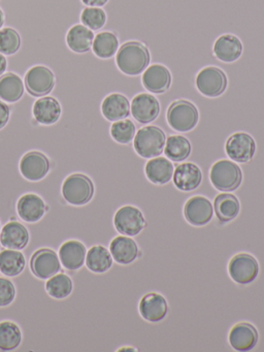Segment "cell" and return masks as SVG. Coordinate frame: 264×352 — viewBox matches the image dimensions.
<instances>
[{"label":"cell","instance_id":"ac0fdd59","mask_svg":"<svg viewBox=\"0 0 264 352\" xmlns=\"http://www.w3.org/2000/svg\"><path fill=\"white\" fill-rule=\"evenodd\" d=\"M142 82L151 94H164L170 87L171 75L164 65H153L144 72Z\"/></svg>","mask_w":264,"mask_h":352},{"label":"cell","instance_id":"5bb4252c","mask_svg":"<svg viewBox=\"0 0 264 352\" xmlns=\"http://www.w3.org/2000/svg\"><path fill=\"white\" fill-rule=\"evenodd\" d=\"M130 113L138 122L148 124L156 120L160 113V104L150 94H140L134 96L130 104Z\"/></svg>","mask_w":264,"mask_h":352},{"label":"cell","instance_id":"484cf974","mask_svg":"<svg viewBox=\"0 0 264 352\" xmlns=\"http://www.w3.org/2000/svg\"><path fill=\"white\" fill-rule=\"evenodd\" d=\"M109 252L120 265H130L140 255L138 244L128 236H116L109 244Z\"/></svg>","mask_w":264,"mask_h":352},{"label":"cell","instance_id":"8fae6325","mask_svg":"<svg viewBox=\"0 0 264 352\" xmlns=\"http://www.w3.org/2000/svg\"><path fill=\"white\" fill-rule=\"evenodd\" d=\"M30 270L35 277L47 280L59 273L61 263L55 251L47 248L39 249L31 256Z\"/></svg>","mask_w":264,"mask_h":352},{"label":"cell","instance_id":"4316f807","mask_svg":"<svg viewBox=\"0 0 264 352\" xmlns=\"http://www.w3.org/2000/svg\"><path fill=\"white\" fill-rule=\"evenodd\" d=\"M175 168L170 160L165 157L151 158L146 162L144 173L150 182L157 185H164L173 179Z\"/></svg>","mask_w":264,"mask_h":352},{"label":"cell","instance_id":"8d00e7d4","mask_svg":"<svg viewBox=\"0 0 264 352\" xmlns=\"http://www.w3.org/2000/svg\"><path fill=\"white\" fill-rule=\"evenodd\" d=\"M111 135L119 144H128L134 139L135 125L129 119L116 121L111 126Z\"/></svg>","mask_w":264,"mask_h":352},{"label":"cell","instance_id":"d6a6232c","mask_svg":"<svg viewBox=\"0 0 264 352\" xmlns=\"http://www.w3.org/2000/svg\"><path fill=\"white\" fill-rule=\"evenodd\" d=\"M191 144L183 135H170L165 142V156L171 162H181L187 160L191 154Z\"/></svg>","mask_w":264,"mask_h":352},{"label":"cell","instance_id":"cb8c5ba5","mask_svg":"<svg viewBox=\"0 0 264 352\" xmlns=\"http://www.w3.org/2000/svg\"><path fill=\"white\" fill-rule=\"evenodd\" d=\"M212 52L216 58L222 63H234L241 56L243 44L241 40L233 34H223L214 42Z\"/></svg>","mask_w":264,"mask_h":352},{"label":"cell","instance_id":"30bf717a","mask_svg":"<svg viewBox=\"0 0 264 352\" xmlns=\"http://www.w3.org/2000/svg\"><path fill=\"white\" fill-rule=\"evenodd\" d=\"M51 164L49 158L38 151H30L23 155L19 164V170L23 178L30 182H38L49 174Z\"/></svg>","mask_w":264,"mask_h":352},{"label":"cell","instance_id":"836d02e7","mask_svg":"<svg viewBox=\"0 0 264 352\" xmlns=\"http://www.w3.org/2000/svg\"><path fill=\"white\" fill-rule=\"evenodd\" d=\"M22 343V331L16 323L12 321L0 322V350L12 351Z\"/></svg>","mask_w":264,"mask_h":352},{"label":"cell","instance_id":"d6986e66","mask_svg":"<svg viewBox=\"0 0 264 352\" xmlns=\"http://www.w3.org/2000/svg\"><path fill=\"white\" fill-rule=\"evenodd\" d=\"M16 211L21 219L28 223H35L45 216L47 207L39 195L27 193L19 199Z\"/></svg>","mask_w":264,"mask_h":352},{"label":"cell","instance_id":"4dcf8cb0","mask_svg":"<svg viewBox=\"0 0 264 352\" xmlns=\"http://www.w3.org/2000/svg\"><path fill=\"white\" fill-rule=\"evenodd\" d=\"M92 50L95 56L100 59H109L119 50V38L113 32H102L94 36Z\"/></svg>","mask_w":264,"mask_h":352},{"label":"cell","instance_id":"7c38bea8","mask_svg":"<svg viewBox=\"0 0 264 352\" xmlns=\"http://www.w3.org/2000/svg\"><path fill=\"white\" fill-rule=\"evenodd\" d=\"M225 151L233 162H239V164H247L255 155V140L249 133H233L227 140Z\"/></svg>","mask_w":264,"mask_h":352},{"label":"cell","instance_id":"b9f144b4","mask_svg":"<svg viewBox=\"0 0 264 352\" xmlns=\"http://www.w3.org/2000/svg\"><path fill=\"white\" fill-rule=\"evenodd\" d=\"M8 59H6L3 54L0 53V76L6 73V69H8Z\"/></svg>","mask_w":264,"mask_h":352},{"label":"cell","instance_id":"f35d334b","mask_svg":"<svg viewBox=\"0 0 264 352\" xmlns=\"http://www.w3.org/2000/svg\"><path fill=\"white\" fill-rule=\"evenodd\" d=\"M16 298L14 283L6 278H0V307H8Z\"/></svg>","mask_w":264,"mask_h":352},{"label":"cell","instance_id":"83f0119b","mask_svg":"<svg viewBox=\"0 0 264 352\" xmlns=\"http://www.w3.org/2000/svg\"><path fill=\"white\" fill-rule=\"evenodd\" d=\"M24 82L12 72L0 76V100L8 104L18 102L24 96Z\"/></svg>","mask_w":264,"mask_h":352},{"label":"cell","instance_id":"44dd1931","mask_svg":"<svg viewBox=\"0 0 264 352\" xmlns=\"http://www.w3.org/2000/svg\"><path fill=\"white\" fill-rule=\"evenodd\" d=\"M173 179V184L179 190H195L202 182L201 170L192 162H185L177 166Z\"/></svg>","mask_w":264,"mask_h":352},{"label":"cell","instance_id":"2e32d148","mask_svg":"<svg viewBox=\"0 0 264 352\" xmlns=\"http://www.w3.org/2000/svg\"><path fill=\"white\" fill-rule=\"evenodd\" d=\"M257 329L249 322H239L229 331V344L236 351H250L258 343Z\"/></svg>","mask_w":264,"mask_h":352},{"label":"cell","instance_id":"f546056e","mask_svg":"<svg viewBox=\"0 0 264 352\" xmlns=\"http://www.w3.org/2000/svg\"><path fill=\"white\" fill-rule=\"evenodd\" d=\"M26 259L20 250L3 249L0 251V272L8 277H16L25 269Z\"/></svg>","mask_w":264,"mask_h":352},{"label":"cell","instance_id":"5b68a950","mask_svg":"<svg viewBox=\"0 0 264 352\" xmlns=\"http://www.w3.org/2000/svg\"><path fill=\"white\" fill-rule=\"evenodd\" d=\"M169 126L177 133H188L195 129L199 120L197 108L188 100H177L169 106L166 113Z\"/></svg>","mask_w":264,"mask_h":352},{"label":"cell","instance_id":"7bdbcfd3","mask_svg":"<svg viewBox=\"0 0 264 352\" xmlns=\"http://www.w3.org/2000/svg\"><path fill=\"white\" fill-rule=\"evenodd\" d=\"M4 20H6V16H4L3 11L0 9V30H1L2 26H3Z\"/></svg>","mask_w":264,"mask_h":352},{"label":"cell","instance_id":"e0dca14e","mask_svg":"<svg viewBox=\"0 0 264 352\" xmlns=\"http://www.w3.org/2000/svg\"><path fill=\"white\" fill-rule=\"evenodd\" d=\"M138 309L144 320L148 322H160L166 317L168 304L164 296L156 292H150L142 296Z\"/></svg>","mask_w":264,"mask_h":352},{"label":"cell","instance_id":"ffe728a7","mask_svg":"<svg viewBox=\"0 0 264 352\" xmlns=\"http://www.w3.org/2000/svg\"><path fill=\"white\" fill-rule=\"evenodd\" d=\"M86 246L80 241L69 240L64 242L59 248L61 265L68 271H78L86 261Z\"/></svg>","mask_w":264,"mask_h":352},{"label":"cell","instance_id":"7402d4cb","mask_svg":"<svg viewBox=\"0 0 264 352\" xmlns=\"http://www.w3.org/2000/svg\"><path fill=\"white\" fill-rule=\"evenodd\" d=\"M29 232L23 224L10 221L0 232V244L6 249L23 250L29 243Z\"/></svg>","mask_w":264,"mask_h":352},{"label":"cell","instance_id":"60d3db41","mask_svg":"<svg viewBox=\"0 0 264 352\" xmlns=\"http://www.w3.org/2000/svg\"><path fill=\"white\" fill-rule=\"evenodd\" d=\"M87 7H97L101 8L107 5L109 0H80Z\"/></svg>","mask_w":264,"mask_h":352},{"label":"cell","instance_id":"52a82bcc","mask_svg":"<svg viewBox=\"0 0 264 352\" xmlns=\"http://www.w3.org/2000/svg\"><path fill=\"white\" fill-rule=\"evenodd\" d=\"M196 88L206 98H218L227 88V77L222 69L206 67L196 76Z\"/></svg>","mask_w":264,"mask_h":352},{"label":"cell","instance_id":"277c9868","mask_svg":"<svg viewBox=\"0 0 264 352\" xmlns=\"http://www.w3.org/2000/svg\"><path fill=\"white\" fill-rule=\"evenodd\" d=\"M210 180L214 188L230 192L241 186L243 172L235 162L221 160L214 162L210 168Z\"/></svg>","mask_w":264,"mask_h":352},{"label":"cell","instance_id":"7a4b0ae2","mask_svg":"<svg viewBox=\"0 0 264 352\" xmlns=\"http://www.w3.org/2000/svg\"><path fill=\"white\" fill-rule=\"evenodd\" d=\"M61 193L66 203L80 207L93 199L94 184L86 175H69L62 183Z\"/></svg>","mask_w":264,"mask_h":352},{"label":"cell","instance_id":"d590c367","mask_svg":"<svg viewBox=\"0 0 264 352\" xmlns=\"http://www.w3.org/2000/svg\"><path fill=\"white\" fill-rule=\"evenodd\" d=\"M22 46L20 34L12 28L0 30V53L12 56L20 51Z\"/></svg>","mask_w":264,"mask_h":352},{"label":"cell","instance_id":"ab89813d","mask_svg":"<svg viewBox=\"0 0 264 352\" xmlns=\"http://www.w3.org/2000/svg\"><path fill=\"white\" fill-rule=\"evenodd\" d=\"M10 118V108L6 102L0 100V131L8 124Z\"/></svg>","mask_w":264,"mask_h":352},{"label":"cell","instance_id":"e575fe53","mask_svg":"<svg viewBox=\"0 0 264 352\" xmlns=\"http://www.w3.org/2000/svg\"><path fill=\"white\" fill-rule=\"evenodd\" d=\"M74 284L72 279L65 274H56L47 279L45 283V290L47 294L56 300H63L72 294Z\"/></svg>","mask_w":264,"mask_h":352},{"label":"cell","instance_id":"6da1fadb","mask_svg":"<svg viewBox=\"0 0 264 352\" xmlns=\"http://www.w3.org/2000/svg\"><path fill=\"white\" fill-rule=\"evenodd\" d=\"M151 61L148 48L140 42H127L122 45L116 54V65L124 75H140Z\"/></svg>","mask_w":264,"mask_h":352},{"label":"cell","instance_id":"1f68e13d","mask_svg":"<svg viewBox=\"0 0 264 352\" xmlns=\"http://www.w3.org/2000/svg\"><path fill=\"white\" fill-rule=\"evenodd\" d=\"M87 267L93 273L102 274L109 271L113 265V257L105 247L93 246L86 255Z\"/></svg>","mask_w":264,"mask_h":352},{"label":"cell","instance_id":"8992f818","mask_svg":"<svg viewBox=\"0 0 264 352\" xmlns=\"http://www.w3.org/2000/svg\"><path fill=\"white\" fill-rule=\"evenodd\" d=\"M56 86V76L45 65L29 67L25 74V87L30 96L43 98L53 92Z\"/></svg>","mask_w":264,"mask_h":352},{"label":"cell","instance_id":"ba28073f","mask_svg":"<svg viewBox=\"0 0 264 352\" xmlns=\"http://www.w3.org/2000/svg\"><path fill=\"white\" fill-rule=\"evenodd\" d=\"M228 273L235 283L247 285L259 275V263L251 254L239 253L229 261Z\"/></svg>","mask_w":264,"mask_h":352},{"label":"cell","instance_id":"ee69618b","mask_svg":"<svg viewBox=\"0 0 264 352\" xmlns=\"http://www.w3.org/2000/svg\"><path fill=\"white\" fill-rule=\"evenodd\" d=\"M0 228H1V224H0Z\"/></svg>","mask_w":264,"mask_h":352},{"label":"cell","instance_id":"9c48e42d","mask_svg":"<svg viewBox=\"0 0 264 352\" xmlns=\"http://www.w3.org/2000/svg\"><path fill=\"white\" fill-rule=\"evenodd\" d=\"M113 226L120 234L133 236L144 230L146 220L138 208L133 206H124L116 212Z\"/></svg>","mask_w":264,"mask_h":352},{"label":"cell","instance_id":"d4e9b609","mask_svg":"<svg viewBox=\"0 0 264 352\" xmlns=\"http://www.w3.org/2000/svg\"><path fill=\"white\" fill-rule=\"evenodd\" d=\"M94 34L82 24H76L66 34V46L76 54H85L92 48Z\"/></svg>","mask_w":264,"mask_h":352},{"label":"cell","instance_id":"3957f363","mask_svg":"<svg viewBox=\"0 0 264 352\" xmlns=\"http://www.w3.org/2000/svg\"><path fill=\"white\" fill-rule=\"evenodd\" d=\"M164 131L157 126H144L134 135L133 147L140 157L151 160L158 157L164 150Z\"/></svg>","mask_w":264,"mask_h":352},{"label":"cell","instance_id":"9a60e30c","mask_svg":"<svg viewBox=\"0 0 264 352\" xmlns=\"http://www.w3.org/2000/svg\"><path fill=\"white\" fill-rule=\"evenodd\" d=\"M32 115L38 124H55L62 116L61 104L54 96H43L33 104Z\"/></svg>","mask_w":264,"mask_h":352},{"label":"cell","instance_id":"4fadbf2b","mask_svg":"<svg viewBox=\"0 0 264 352\" xmlns=\"http://www.w3.org/2000/svg\"><path fill=\"white\" fill-rule=\"evenodd\" d=\"M184 216L192 226H206L212 219L214 206L206 197H192L184 206Z\"/></svg>","mask_w":264,"mask_h":352},{"label":"cell","instance_id":"603a6c76","mask_svg":"<svg viewBox=\"0 0 264 352\" xmlns=\"http://www.w3.org/2000/svg\"><path fill=\"white\" fill-rule=\"evenodd\" d=\"M101 114L111 122L128 118L130 115L129 100L121 94H109L101 102Z\"/></svg>","mask_w":264,"mask_h":352},{"label":"cell","instance_id":"74e56055","mask_svg":"<svg viewBox=\"0 0 264 352\" xmlns=\"http://www.w3.org/2000/svg\"><path fill=\"white\" fill-rule=\"evenodd\" d=\"M80 22L92 32L99 30L107 23V14L101 8L87 7L80 13Z\"/></svg>","mask_w":264,"mask_h":352},{"label":"cell","instance_id":"f1b7e54d","mask_svg":"<svg viewBox=\"0 0 264 352\" xmlns=\"http://www.w3.org/2000/svg\"><path fill=\"white\" fill-rule=\"evenodd\" d=\"M241 211L239 199L231 193H221L214 201V212L221 223L232 221Z\"/></svg>","mask_w":264,"mask_h":352}]
</instances>
